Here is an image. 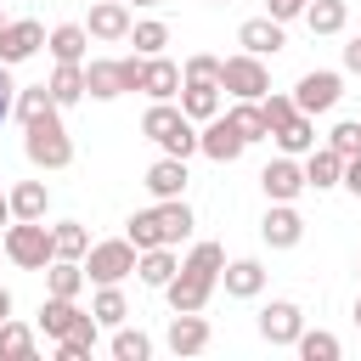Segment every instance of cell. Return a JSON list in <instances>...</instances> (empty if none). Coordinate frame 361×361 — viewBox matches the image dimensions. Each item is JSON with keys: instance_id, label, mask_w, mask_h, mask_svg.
I'll return each instance as SVG.
<instances>
[{"instance_id": "ee69618b", "label": "cell", "mask_w": 361, "mask_h": 361, "mask_svg": "<svg viewBox=\"0 0 361 361\" xmlns=\"http://www.w3.org/2000/svg\"><path fill=\"white\" fill-rule=\"evenodd\" d=\"M305 6H310V0H265V11H271L276 23H288V17H305Z\"/></svg>"}, {"instance_id": "d6986e66", "label": "cell", "mask_w": 361, "mask_h": 361, "mask_svg": "<svg viewBox=\"0 0 361 361\" xmlns=\"http://www.w3.org/2000/svg\"><path fill=\"white\" fill-rule=\"evenodd\" d=\"M90 39H130V6L124 0H96L90 6Z\"/></svg>"}, {"instance_id": "ac0fdd59", "label": "cell", "mask_w": 361, "mask_h": 361, "mask_svg": "<svg viewBox=\"0 0 361 361\" xmlns=\"http://www.w3.org/2000/svg\"><path fill=\"white\" fill-rule=\"evenodd\" d=\"M186 180H192V175H186V158H175V152H164V158L147 169V192H152V197H180Z\"/></svg>"}, {"instance_id": "83f0119b", "label": "cell", "mask_w": 361, "mask_h": 361, "mask_svg": "<svg viewBox=\"0 0 361 361\" xmlns=\"http://www.w3.org/2000/svg\"><path fill=\"white\" fill-rule=\"evenodd\" d=\"M45 203H51V192L39 180H17L11 186V220H45Z\"/></svg>"}, {"instance_id": "8fae6325", "label": "cell", "mask_w": 361, "mask_h": 361, "mask_svg": "<svg viewBox=\"0 0 361 361\" xmlns=\"http://www.w3.org/2000/svg\"><path fill=\"white\" fill-rule=\"evenodd\" d=\"M299 333H305V316H299L293 299H271V305L259 310V338H265V344H293Z\"/></svg>"}, {"instance_id": "1f68e13d", "label": "cell", "mask_w": 361, "mask_h": 361, "mask_svg": "<svg viewBox=\"0 0 361 361\" xmlns=\"http://www.w3.org/2000/svg\"><path fill=\"white\" fill-rule=\"evenodd\" d=\"M0 361H34V333L23 322H0Z\"/></svg>"}, {"instance_id": "9c48e42d", "label": "cell", "mask_w": 361, "mask_h": 361, "mask_svg": "<svg viewBox=\"0 0 361 361\" xmlns=\"http://www.w3.org/2000/svg\"><path fill=\"white\" fill-rule=\"evenodd\" d=\"M39 45H45V23H34V17H17V23L0 28V62H6V68L28 62Z\"/></svg>"}, {"instance_id": "e575fe53", "label": "cell", "mask_w": 361, "mask_h": 361, "mask_svg": "<svg viewBox=\"0 0 361 361\" xmlns=\"http://www.w3.org/2000/svg\"><path fill=\"white\" fill-rule=\"evenodd\" d=\"M96 327H102V322L90 316V322H85V327H73L68 338H56V361H85V355L96 350Z\"/></svg>"}, {"instance_id": "f1b7e54d", "label": "cell", "mask_w": 361, "mask_h": 361, "mask_svg": "<svg viewBox=\"0 0 361 361\" xmlns=\"http://www.w3.org/2000/svg\"><path fill=\"white\" fill-rule=\"evenodd\" d=\"M85 90H90L96 102L124 96V73H118V62H90V68H85Z\"/></svg>"}, {"instance_id": "c3c4849f", "label": "cell", "mask_w": 361, "mask_h": 361, "mask_svg": "<svg viewBox=\"0 0 361 361\" xmlns=\"http://www.w3.org/2000/svg\"><path fill=\"white\" fill-rule=\"evenodd\" d=\"M0 226H11V192H0Z\"/></svg>"}, {"instance_id": "8992f818", "label": "cell", "mask_w": 361, "mask_h": 361, "mask_svg": "<svg viewBox=\"0 0 361 361\" xmlns=\"http://www.w3.org/2000/svg\"><path fill=\"white\" fill-rule=\"evenodd\" d=\"M220 90H231L237 102H265V90H271L265 56H254V51H237V56H226V62H220Z\"/></svg>"}, {"instance_id": "7bdbcfd3", "label": "cell", "mask_w": 361, "mask_h": 361, "mask_svg": "<svg viewBox=\"0 0 361 361\" xmlns=\"http://www.w3.org/2000/svg\"><path fill=\"white\" fill-rule=\"evenodd\" d=\"M186 79H209V85H220V56H186Z\"/></svg>"}, {"instance_id": "681fc988", "label": "cell", "mask_w": 361, "mask_h": 361, "mask_svg": "<svg viewBox=\"0 0 361 361\" xmlns=\"http://www.w3.org/2000/svg\"><path fill=\"white\" fill-rule=\"evenodd\" d=\"M6 316H11V293L0 288V322H6Z\"/></svg>"}, {"instance_id": "f5cc1de1", "label": "cell", "mask_w": 361, "mask_h": 361, "mask_svg": "<svg viewBox=\"0 0 361 361\" xmlns=\"http://www.w3.org/2000/svg\"><path fill=\"white\" fill-rule=\"evenodd\" d=\"M0 28H6V11H0Z\"/></svg>"}, {"instance_id": "4316f807", "label": "cell", "mask_w": 361, "mask_h": 361, "mask_svg": "<svg viewBox=\"0 0 361 361\" xmlns=\"http://www.w3.org/2000/svg\"><path fill=\"white\" fill-rule=\"evenodd\" d=\"M45 45H51V56H56V62H79V56H85V45H90V28L62 23V28H51V34H45Z\"/></svg>"}, {"instance_id": "7dc6e473", "label": "cell", "mask_w": 361, "mask_h": 361, "mask_svg": "<svg viewBox=\"0 0 361 361\" xmlns=\"http://www.w3.org/2000/svg\"><path fill=\"white\" fill-rule=\"evenodd\" d=\"M344 68H350V73H361V34L344 45Z\"/></svg>"}, {"instance_id": "6da1fadb", "label": "cell", "mask_w": 361, "mask_h": 361, "mask_svg": "<svg viewBox=\"0 0 361 361\" xmlns=\"http://www.w3.org/2000/svg\"><path fill=\"white\" fill-rule=\"evenodd\" d=\"M192 209H186V197H158L152 209H141V214H130V243L135 248H175V243H186L192 237Z\"/></svg>"}, {"instance_id": "bcb514c9", "label": "cell", "mask_w": 361, "mask_h": 361, "mask_svg": "<svg viewBox=\"0 0 361 361\" xmlns=\"http://www.w3.org/2000/svg\"><path fill=\"white\" fill-rule=\"evenodd\" d=\"M344 186L361 197V152H355V158H344Z\"/></svg>"}, {"instance_id": "4dcf8cb0", "label": "cell", "mask_w": 361, "mask_h": 361, "mask_svg": "<svg viewBox=\"0 0 361 361\" xmlns=\"http://www.w3.org/2000/svg\"><path fill=\"white\" fill-rule=\"evenodd\" d=\"M51 96H56V107L90 96V90H85V68H79V62H56V73H51Z\"/></svg>"}, {"instance_id": "816d5d0a", "label": "cell", "mask_w": 361, "mask_h": 361, "mask_svg": "<svg viewBox=\"0 0 361 361\" xmlns=\"http://www.w3.org/2000/svg\"><path fill=\"white\" fill-rule=\"evenodd\" d=\"M135 6H164V0H135Z\"/></svg>"}, {"instance_id": "d590c367", "label": "cell", "mask_w": 361, "mask_h": 361, "mask_svg": "<svg viewBox=\"0 0 361 361\" xmlns=\"http://www.w3.org/2000/svg\"><path fill=\"white\" fill-rule=\"evenodd\" d=\"M130 39H135V51H141V56H164L169 28H164L158 17H147V23H130Z\"/></svg>"}, {"instance_id": "44dd1931", "label": "cell", "mask_w": 361, "mask_h": 361, "mask_svg": "<svg viewBox=\"0 0 361 361\" xmlns=\"http://www.w3.org/2000/svg\"><path fill=\"white\" fill-rule=\"evenodd\" d=\"M180 113L197 118V124L214 118V113H220V85H209V79H186V85H180Z\"/></svg>"}, {"instance_id": "7a4b0ae2", "label": "cell", "mask_w": 361, "mask_h": 361, "mask_svg": "<svg viewBox=\"0 0 361 361\" xmlns=\"http://www.w3.org/2000/svg\"><path fill=\"white\" fill-rule=\"evenodd\" d=\"M141 135L158 141V147L175 152V158H192V152H197V118H186L175 102H152L147 118H141Z\"/></svg>"}, {"instance_id": "74e56055", "label": "cell", "mask_w": 361, "mask_h": 361, "mask_svg": "<svg viewBox=\"0 0 361 361\" xmlns=\"http://www.w3.org/2000/svg\"><path fill=\"white\" fill-rule=\"evenodd\" d=\"M231 124H237L248 141H265V135H271V124H265V107H259V102H237V107H231Z\"/></svg>"}, {"instance_id": "f35d334b", "label": "cell", "mask_w": 361, "mask_h": 361, "mask_svg": "<svg viewBox=\"0 0 361 361\" xmlns=\"http://www.w3.org/2000/svg\"><path fill=\"white\" fill-rule=\"evenodd\" d=\"M113 355H118V361H147V355H152V338H147L141 327H118V333H113Z\"/></svg>"}, {"instance_id": "30bf717a", "label": "cell", "mask_w": 361, "mask_h": 361, "mask_svg": "<svg viewBox=\"0 0 361 361\" xmlns=\"http://www.w3.org/2000/svg\"><path fill=\"white\" fill-rule=\"evenodd\" d=\"M259 186H265L271 203H293V197L305 192V169L293 164V152H282V158H271V164L259 169Z\"/></svg>"}, {"instance_id": "db71d44e", "label": "cell", "mask_w": 361, "mask_h": 361, "mask_svg": "<svg viewBox=\"0 0 361 361\" xmlns=\"http://www.w3.org/2000/svg\"><path fill=\"white\" fill-rule=\"evenodd\" d=\"M0 259H6V243H0Z\"/></svg>"}, {"instance_id": "3957f363", "label": "cell", "mask_w": 361, "mask_h": 361, "mask_svg": "<svg viewBox=\"0 0 361 361\" xmlns=\"http://www.w3.org/2000/svg\"><path fill=\"white\" fill-rule=\"evenodd\" d=\"M23 152H28L34 169H68V164H73V141H68V130H62L56 113L23 124Z\"/></svg>"}, {"instance_id": "60d3db41", "label": "cell", "mask_w": 361, "mask_h": 361, "mask_svg": "<svg viewBox=\"0 0 361 361\" xmlns=\"http://www.w3.org/2000/svg\"><path fill=\"white\" fill-rule=\"evenodd\" d=\"M327 147H333V152H344V158H355V152H361V118H344V124H333Z\"/></svg>"}, {"instance_id": "11a10c76", "label": "cell", "mask_w": 361, "mask_h": 361, "mask_svg": "<svg viewBox=\"0 0 361 361\" xmlns=\"http://www.w3.org/2000/svg\"><path fill=\"white\" fill-rule=\"evenodd\" d=\"M214 6H226V0H214Z\"/></svg>"}, {"instance_id": "e0dca14e", "label": "cell", "mask_w": 361, "mask_h": 361, "mask_svg": "<svg viewBox=\"0 0 361 361\" xmlns=\"http://www.w3.org/2000/svg\"><path fill=\"white\" fill-rule=\"evenodd\" d=\"M305 186H316V192L344 186V152H333V147H310V152H305Z\"/></svg>"}, {"instance_id": "52a82bcc", "label": "cell", "mask_w": 361, "mask_h": 361, "mask_svg": "<svg viewBox=\"0 0 361 361\" xmlns=\"http://www.w3.org/2000/svg\"><path fill=\"white\" fill-rule=\"evenodd\" d=\"M243 147H248V135L231 124V113L203 118V130H197V152H209L214 164H231V158H243Z\"/></svg>"}, {"instance_id": "f6af8a7d", "label": "cell", "mask_w": 361, "mask_h": 361, "mask_svg": "<svg viewBox=\"0 0 361 361\" xmlns=\"http://www.w3.org/2000/svg\"><path fill=\"white\" fill-rule=\"evenodd\" d=\"M17 107V85H11V73H6V62H0V118Z\"/></svg>"}, {"instance_id": "7402d4cb", "label": "cell", "mask_w": 361, "mask_h": 361, "mask_svg": "<svg viewBox=\"0 0 361 361\" xmlns=\"http://www.w3.org/2000/svg\"><path fill=\"white\" fill-rule=\"evenodd\" d=\"M220 282H226L231 299H254V293L265 288V265H259V259H231V265L220 271Z\"/></svg>"}, {"instance_id": "5bb4252c", "label": "cell", "mask_w": 361, "mask_h": 361, "mask_svg": "<svg viewBox=\"0 0 361 361\" xmlns=\"http://www.w3.org/2000/svg\"><path fill=\"white\" fill-rule=\"evenodd\" d=\"M237 45H243V51H254V56H276V51L288 45V34H282V23L265 11V17H248V23L237 28Z\"/></svg>"}, {"instance_id": "ffe728a7", "label": "cell", "mask_w": 361, "mask_h": 361, "mask_svg": "<svg viewBox=\"0 0 361 361\" xmlns=\"http://www.w3.org/2000/svg\"><path fill=\"white\" fill-rule=\"evenodd\" d=\"M180 85H186V79H180V68H175L169 56H147V79H141V90H147L152 102H175Z\"/></svg>"}, {"instance_id": "9a60e30c", "label": "cell", "mask_w": 361, "mask_h": 361, "mask_svg": "<svg viewBox=\"0 0 361 361\" xmlns=\"http://www.w3.org/2000/svg\"><path fill=\"white\" fill-rule=\"evenodd\" d=\"M259 237H265L271 248H293V243L305 237L299 209H293V203H271V209H265V220H259Z\"/></svg>"}, {"instance_id": "4fadbf2b", "label": "cell", "mask_w": 361, "mask_h": 361, "mask_svg": "<svg viewBox=\"0 0 361 361\" xmlns=\"http://www.w3.org/2000/svg\"><path fill=\"white\" fill-rule=\"evenodd\" d=\"M209 293H214V276H197V271H186V265H180V271L169 276V288H164L169 310H203Z\"/></svg>"}, {"instance_id": "5b68a950", "label": "cell", "mask_w": 361, "mask_h": 361, "mask_svg": "<svg viewBox=\"0 0 361 361\" xmlns=\"http://www.w3.org/2000/svg\"><path fill=\"white\" fill-rule=\"evenodd\" d=\"M135 259H141V248H135L130 237H107V243H90V254H85L79 265H85V276L102 288V282H124V276L135 271Z\"/></svg>"}, {"instance_id": "f546056e", "label": "cell", "mask_w": 361, "mask_h": 361, "mask_svg": "<svg viewBox=\"0 0 361 361\" xmlns=\"http://www.w3.org/2000/svg\"><path fill=\"white\" fill-rule=\"evenodd\" d=\"M305 23H310V34H338L350 23V6L344 0H310L305 6Z\"/></svg>"}, {"instance_id": "ab89813d", "label": "cell", "mask_w": 361, "mask_h": 361, "mask_svg": "<svg viewBox=\"0 0 361 361\" xmlns=\"http://www.w3.org/2000/svg\"><path fill=\"white\" fill-rule=\"evenodd\" d=\"M293 350H299L305 361H338V338H333V333H322V327H316V333H299V338H293Z\"/></svg>"}, {"instance_id": "d4e9b609", "label": "cell", "mask_w": 361, "mask_h": 361, "mask_svg": "<svg viewBox=\"0 0 361 361\" xmlns=\"http://www.w3.org/2000/svg\"><path fill=\"white\" fill-rule=\"evenodd\" d=\"M85 282H90V276H85L79 259H51V265H45V288H51L56 299H79Z\"/></svg>"}, {"instance_id": "277c9868", "label": "cell", "mask_w": 361, "mask_h": 361, "mask_svg": "<svg viewBox=\"0 0 361 361\" xmlns=\"http://www.w3.org/2000/svg\"><path fill=\"white\" fill-rule=\"evenodd\" d=\"M6 259L23 265V271H45V265L56 259L51 226H39V220H11V226H6Z\"/></svg>"}, {"instance_id": "d6a6232c", "label": "cell", "mask_w": 361, "mask_h": 361, "mask_svg": "<svg viewBox=\"0 0 361 361\" xmlns=\"http://www.w3.org/2000/svg\"><path fill=\"white\" fill-rule=\"evenodd\" d=\"M51 237H56V259H85V254H90V231H85L79 220L51 226Z\"/></svg>"}, {"instance_id": "836d02e7", "label": "cell", "mask_w": 361, "mask_h": 361, "mask_svg": "<svg viewBox=\"0 0 361 361\" xmlns=\"http://www.w3.org/2000/svg\"><path fill=\"white\" fill-rule=\"evenodd\" d=\"M23 124L28 118H45V113H56V96H51V85H28V90H17V107H11Z\"/></svg>"}, {"instance_id": "f907efd6", "label": "cell", "mask_w": 361, "mask_h": 361, "mask_svg": "<svg viewBox=\"0 0 361 361\" xmlns=\"http://www.w3.org/2000/svg\"><path fill=\"white\" fill-rule=\"evenodd\" d=\"M355 327H361V299H355Z\"/></svg>"}, {"instance_id": "8d00e7d4", "label": "cell", "mask_w": 361, "mask_h": 361, "mask_svg": "<svg viewBox=\"0 0 361 361\" xmlns=\"http://www.w3.org/2000/svg\"><path fill=\"white\" fill-rule=\"evenodd\" d=\"M180 265H186V271H197V276H214V282H220V271H226V248H220V243H197Z\"/></svg>"}, {"instance_id": "603a6c76", "label": "cell", "mask_w": 361, "mask_h": 361, "mask_svg": "<svg viewBox=\"0 0 361 361\" xmlns=\"http://www.w3.org/2000/svg\"><path fill=\"white\" fill-rule=\"evenodd\" d=\"M271 141H276L282 152H293V158H299V152H310V147H316V118H310V113H293L288 124H276V130H271Z\"/></svg>"}, {"instance_id": "cb8c5ba5", "label": "cell", "mask_w": 361, "mask_h": 361, "mask_svg": "<svg viewBox=\"0 0 361 361\" xmlns=\"http://www.w3.org/2000/svg\"><path fill=\"white\" fill-rule=\"evenodd\" d=\"M180 271V259H175V248H141V259H135V276L147 282V288H169V276Z\"/></svg>"}, {"instance_id": "7c38bea8", "label": "cell", "mask_w": 361, "mask_h": 361, "mask_svg": "<svg viewBox=\"0 0 361 361\" xmlns=\"http://www.w3.org/2000/svg\"><path fill=\"white\" fill-rule=\"evenodd\" d=\"M164 344H169L175 355H203V350H209V322H203V310H175Z\"/></svg>"}, {"instance_id": "b9f144b4", "label": "cell", "mask_w": 361, "mask_h": 361, "mask_svg": "<svg viewBox=\"0 0 361 361\" xmlns=\"http://www.w3.org/2000/svg\"><path fill=\"white\" fill-rule=\"evenodd\" d=\"M259 107H265V124H271V130H276V124H288V118L299 113V107H293V96H276V90H265V102H259Z\"/></svg>"}, {"instance_id": "2e32d148", "label": "cell", "mask_w": 361, "mask_h": 361, "mask_svg": "<svg viewBox=\"0 0 361 361\" xmlns=\"http://www.w3.org/2000/svg\"><path fill=\"white\" fill-rule=\"evenodd\" d=\"M85 322H90V310H79L73 299H56V293H51V299L39 305V333H45V338H68V333L85 327Z\"/></svg>"}, {"instance_id": "ba28073f", "label": "cell", "mask_w": 361, "mask_h": 361, "mask_svg": "<svg viewBox=\"0 0 361 361\" xmlns=\"http://www.w3.org/2000/svg\"><path fill=\"white\" fill-rule=\"evenodd\" d=\"M338 96H344V79L338 73H327V68H316V73H305L299 85H293V107L299 113H327V107H338Z\"/></svg>"}, {"instance_id": "484cf974", "label": "cell", "mask_w": 361, "mask_h": 361, "mask_svg": "<svg viewBox=\"0 0 361 361\" xmlns=\"http://www.w3.org/2000/svg\"><path fill=\"white\" fill-rule=\"evenodd\" d=\"M90 316H96L102 327H124V316H130L124 288H118V282H102V288H96V299H90Z\"/></svg>"}]
</instances>
